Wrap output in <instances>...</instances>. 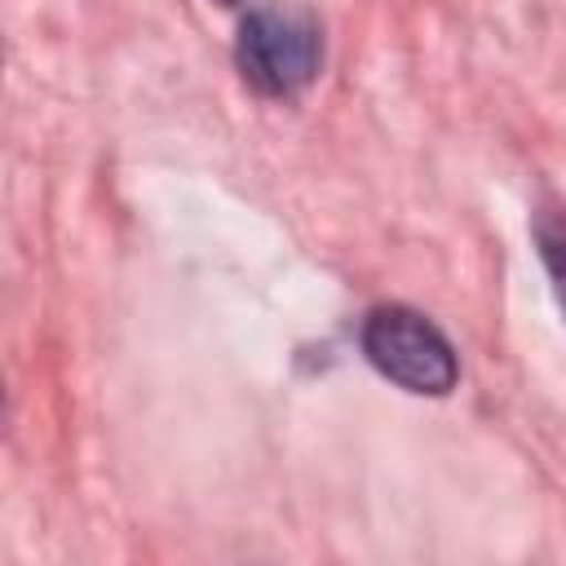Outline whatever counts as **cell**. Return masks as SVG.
Segmentation results:
<instances>
[{
    "label": "cell",
    "instance_id": "obj_4",
    "mask_svg": "<svg viewBox=\"0 0 566 566\" xmlns=\"http://www.w3.org/2000/svg\"><path fill=\"white\" fill-rule=\"evenodd\" d=\"M217 4H243V0H217Z\"/></svg>",
    "mask_w": 566,
    "mask_h": 566
},
{
    "label": "cell",
    "instance_id": "obj_1",
    "mask_svg": "<svg viewBox=\"0 0 566 566\" xmlns=\"http://www.w3.org/2000/svg\"><path fill=\"white\" fill-rule=\"evenodd\" d=\"M234 66L261 97H296L323 66V22L305 4H256L239 22Z\"/></svg>",
    "mask_w": 566,
    "mask_h": 566
},
{
    "label": "cell",
    "instance_id": "obj_2",
    "mask_svg": "<svg viewBox=\"0 0 566 566\" xmlns=\"http://www.w3.org/2000/svg\"><path fill=\"white\" fill-rule=\"evenodd\" d=\"M363 354L367 363L389 376L394 385H402L407 394H429L442 398L455 389L460 380V363L451 340L420 314L407 305H380L367 314L363 323Z\"/></svg>",
    "mask_w": 566,
    "mask_h": 566
},
{
    "label": "cell",
    "instance_id": "obj_3",
    "mask_svg": "<svg viewBox=\"0 0 566 566\" xmlns=\"http://www.w3.org/2000/svg\"><path fill=\"white\" fill-rule=\"evenodd\" d=\"M535 248H539V261L548 270L553 296L566 314V217H539L535 221Z\"/></svg>",
    "mask_w": 566,
    "mask_h": 566
}]
</instances>
